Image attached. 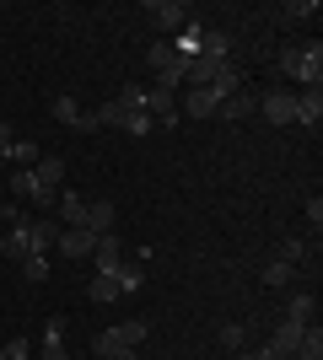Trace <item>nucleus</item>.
<instances>
[{
	"instance_id": "nucleus-6",
	"label": "nucleus",
	"mask_w": 323,
	"mask_h": 360,
	"mask_svg": "<svg viewBox=\"0 0 323 360\" xmlns=\"http://www.w3.org/2000/svg\"><path fill=\"white\" fill-rule=\"evenodd\" d=\"M32 183H38V194H60L65 162H60V156H38V162H32Z\"/></svg>"
},
{
	"instance_id": "nucleus-12",
	"label": "nucleus",
	"mask_w": 323,
	"mask_h": 360,
	"mask_svg": "<svg viewBox=\"0 0 323 360\" xmlns=\"http://www.w3.org/2000/svg\"><path fill=\"white\" fill-rule=\"evenodd\" d=\"M178 60H184V54L172 49V38H156V44L146 49V70H151V75H162L167 65H178Z\"/></svg>"
},
{
	"instance_id": "nucleus-2",
	"label": "nucleus",
	"mask_w": 323,
	"mask_h": 360,
	"mask_svg": "<svg viewBox=\"0 0 323 360\" xmlns=\"http://www.w3.org/2000/svg\"><path fill=\"white\" fill-rule=\"evenodd\" d=\"M146 22H151L156 32H184L189 22H194V11H189L184 0H151V6H146Z\"/></svg>"
},
{
	"instance_id": "nucleus-27",
	"label": "nucleus",
	"mask_w": 323,
	"mask_h": 360,
	"mask_svg": "<svg viewBox=\"0 0 323 360\" xmlns=\"http://www.w3.org/2000/svg\"><path fill=\"white\" fill-rule=\"evenodd\" d=\"M280 258H286V264H302V258H312V242L286 237V242H280Z\"/></svg>"
},
{
	"instance_id": "nucleus-17",
	"label": "nucleus",
	"mask_w": 323,
	"mask_h": 360,
	"mask_svg": "<svg viewBox=\"0 0 323 360\" xmlns=\"http://www.w3.org/2000/svg\"><path fill=\"white\" fill-rule=\"evenodd\" d=\"M92 355H97V360H140L135 349H124L113 333H97V339H92Z\"/></svg>"
},
{
	"instance_id": "nucleus-4",
	"label": "nucleus",
	"mask_w": 323,
	"mask_h": 360,
	"mask_svg": "<svg viewBox=\"0 0 323 360\" xmlns=\"http://www.w3.org/2000/svg\"><path fill=\"white\" fill-rule=\"evenodd\" d=\"M259 113L270 124H296V97H291V91H264V97H259Z\"/></svg>"
},
{
	"instance_id": "nucleus-15",
	"label": "nucleus",
	"mask_w": 323,
	"mask_h": 360,
	"mask_svg": "<svg viewBox=\"0 0 323 360\" xmlns=\"http://www.w3.org/2000/svg\"><path fill=\"white\" fill-rule=\"evenodd\" d=\"M140 264H146V258H124L119 269H113V280H119V290H124V296H135V290L146 285V274H140Z\"/></svg>"
},
{
	"instance_id": "nucleus-34",
	"label": "nucleus",
	"mask_w": 323,
	"mask_h": 360,
	"mask_svg": "<svg viewBox=\"0 0 323 360\" xmlns=\"http://www.w3.org/2000/svg\"><path fill=\"white\" fill-rule=\"evenodd\" d=\"M6 146H11V124L0 119V150H6Z\"/></svg>"
},
{
	"instance_id": "nucleus-18",
	"label": "nucleus",
	"mask_w": 323,
	"mask_h": 360,
	"mask_svg": "<svg viewBox=\"0 0 323 360\" xmlns=\"http://www.w3.org/2000/svg\"><path fill=\"white\" fill-rule=\"evenodd\" d=\"M215 113H227V119H248V113H259V97H248V91H232V97L215 108Z\"/></svg>"
},
{
	"instance_id": "nucleus-26",
	"label": "nucleus",
	"mask_w": 323,
	"mask_h": 360,
	"mask_svg": "<svg viewBox=\"0 0 323 360\" xmlns=\"http://www.w3.org/2000/svg\"><path fill=\"white\" fill-rule=\"evenodd\" d=\"M38 183H32V167H11V199H32Z\"/></svg>"
},
{
	"instance_id": "nucleus-14",
	"label": "nucleus",
	"mask_w": 323,
	"mask_h": 360,
	"mask_svg": "<svg viewBox=\"0 0 323 360\" xmlns=\"http://www.w3.org/2000/svg\"><path fill=\"white\" fill-rule=\"evenodd\" d=\"M44 360H70V355H65V317H49V328H44Z\"/></svg>"
},
{
	"instance_id": "nucleus-11",
	"label": "nucleus",
	"mask_w": 323,
	"mask_h": 360,
	"mask_svg": "<svg viewBox=\"0 0 323 360\" xmlns=\"http://www.w3.org/2000/svg\"><path fill=\"white\" fill-rule=\"evenodd\" d=\"M215 108H221V103H215L210 86H184V113H189V119H210Z\"/></svg>"
},
{
	"instance_id": "nucleus-25",
	"label": "nucleus",
	"mask_w": 323,
	"mask_h": 360,
	"mask_svg": "<svg viewBox=\"0 0 323 360\" xmlns=\"http://www.w3.org/2000/svg\"><path fill=\"white\" fill-rule=\"evenodd\" d=\"M92 119H97V129H124V119H129V113H124L119 103H97Z\"/></svg>"
},
{
	"instance_id": "nucleus-33",
	"label": "nucleus",
	"mask_w": 323,
	"mask_h": 360,
	"mask_svg": "<svg viewBox=\"0 0 323 360\" xmlns=\"http://www.w3.org/2000/svg\"><path fill=\"white\" fill-rule=\"evenodd\" d=\"M0 221H11V226H16V221H27V215L16 210V205H0Z\"/></svg>"
},
{
	"instance_id": "nucleus-3",
	"label": "nucleus",
	"mask_w": 323,
	"mask_h": 360,
	"mask_svg": "<svg viewBox=\"0 0 323 360\" xmlns=\"http://www.w3.org/2000/svg\"><path fill=\"white\" fill-rule=\"evenodd\" d=\"M54 248H60L65 258H92V248H97V231H87V226H65Z\"/></svg>"
},
{
	"instance_id": "nucleus-1",
	"label": "nucleus",
	"mask_w": 323,
	"mask_h": 360,
	"mask_svg": "<svg viewBox=\"0 0 323 360\" xmlns=\"http://www.w3.org/2000/svg\"><path fill=\"white\" fill-rule=\"evenodd\" d=\"M280 70L296 75L302 86H318V81H323V49L318 44H312V49H286V54H280Z\"/></svg>"
},
{
	"instance_id": "nucleus-32",
	"label": "nucleus",
	"mask_w": 323,
	"mask_h": 360,
	"mask_svg": "<svg viewBox=\"0 0 323 360\" xmlns=\"http://www.w3.org/2000/svg\"><path fill=\"white\" fill-rule=\"evenodd\" d=\"M308 221H312V226H323V199H318V194L308 199Z\"/></svg>"
},
{
	"instance_id": "nucleus-37",
	"label": "nucleus",
	"mask_w": 323,
	"mask_h": 360,
	"mask_svg": "<svg viewBox=\"0 0 323 360\" xmlns=\"http://www.w3.org/2000/svg\"><path fill=\"white\" fill-rule=\"evenodd\" d=\"M0 167H6V156H0Z\"/></svg>"
},
{
	"instance_id": "nucleus-29",
	"label": "nucleus",
	"mask_w": 323,
	"mask_h": 360,
	"mask_svg": "<svg viewBox=\"0 0 323 360\" xmlns=\"http://www.w3.org/2000/svg\"><path fill=\"white\" fill-rule=\"evenodd\" d=\"M151 129H156V124H151V113H129V119H124V135H135V140H146Z\"/></svg>"
},
{
	"instance_id": "nucleus-30",
	"label": "nucleus",
	"mask_w": 323,
	"mask_h": 360,
	"mask_svg": "<svg viewBox=\"0 0 323 360\" xmlns=\"http://www.w3.org/2000/svg\"><path fill=\"white\" fill-rule=\"evenodd\" d=\"M308 16H318V0H291L286 6V22H308Z\"/></svg>"
},
{
	"instance_id": "nucleus-31",
	"label": "nucleus",
	"mask_w": 323,
	"mask_h": 360,
	"mask_svg": "<svg viewBox=\"0 0 323 360\" xmlns=\"http://www.w3.org/2000/svg\"><path fill=\"white\" fill-rule=\"evenodd\" d=\"M243 339H248V333H243V323H227V328H221V345H227L232 355L243 349Z\"/></svg>"
},
{
	"instance_id": "nucleus-19",
	"label": "nucleus",
	"mask_w": 323,
	"mask_h": 360,
	"mask_svg": "<svg viewBox=\"0 0 323 360\" xmlns=\"http://www.w3.org/2000/svg\"><path fill=\"white\" fill-rule=\"evenodd\" d=\"M291 360H323V333H318V323H308V328H302V345H296Z\"/></svg>"
},
{
	"instance_id": "nucleus-9",
	"label": "nucleus",
	"mask_w": 323,
	"mask_h": 360,
	"mask_svg": "<svg viewBox=\"0 0 323 360\" xmlns=\"http://www.w3.org/2000/svg\"><path fill=\"white\" fill-rule=\"evenodd\" d=\"M54 119L70 124V129H81V135H92V129H97V119H92V113H81L76 97H54Z\"/></svg>"
},
{
	"instance_id": "nucleus-28",
	"label": "nucleus",
	"mask_w": 323,
	"mask_h": 360,
	"mask_svg": "<svg viewBox=\"0 0 323 360\" xmlns=\"http://www.w3.org/2000/svg\"><path fill=\"white\" fill-rule=\"evenodd\" d=\"M22 274H27L32 285H44V280H49V253H32V258H22Z\"/></svg>"
},
{
	"instance_id": "nucleus-10",
	"label": "nucleus",
	"mask_w": 323,
	"mask_h": 360,
	"mask_svg": "<svg viewBox=\"0 0 323 360\" xmlns=\"http://www.w3.org/2000/svg\"><path fill=\"white\" fill-rule=\"evenodd\" d=\"M113 221H119V210H113V199H87V231H97V237H103V231H113Z\"/></svg>"
},
{
	"instance_id": "nucleus-36",
	"label": "nucleus",
	"mask_w": 323,
	"mask_h": 360,
	"mask_svg": "<svg viewBox=\"0 0 323 360\" xmlns=\"http://www.w3.org/2000/svg\"><path fill=\"white\" fill-rule=\"evenodd\" d=\"M259 360H280V355H275V349H270V345H264V349H259Z\"/></svg>"
},
{
	"instance_id": "nucleus-16",
	"label": "nucleus",
	"mask_w": 323,
	"mask_h": 360,
	"mask_svg": "<svg viewBox=\"0 0 323 360\" xmlns=\"http://www.w3.org/2000/svg\"><path fill=\"white\" fill-rule=\"evenodd\" d=\"M0 156H6L11 167H32L38 156H44V146H38V140H11V146L0 150Z\"/></svg>"
},
{
	"instance_id": "nucleus-13",
	"label": "nucleus",
	"mask_w": 323,
	"mask_h": 360,
	"mask_svg": "<svg viewBox=\"0 0 323 360\" xmlns=\"http://www.w3.org/2000/svg\"><path fill=\"white\" fill-rule=\"evenodd\" d=\"M318 119H323V91H318V86H308L302 97H296V124L318 129Z\"/></svg>"
},
{
	"instance_id": "nucleus-35",
	"label": "nucleus",
	"mask_w": 323,
	"mask_h": 360,
	"mask_svg": "<svg viewBox=\"0 0 323 360\" xmlns=\"http://www.w3.org/2000/svg\"><path fill=\"white\" fill-rule=\"evenodd\" d=\"M237 360H259V349H237Z\"/></svg>"
},
{
	"instance_id": "nucleus-20",
	"label": "nucleus",
	"mask_w": 323,
	"mask_h": 360,
	"mask_svg": "<svg viewBox=\"0 0 323 360\" xmlns=\"http://www.w3.org/2000/svg\"><path fill=\"white\" fill-rule=\"evenodd\" d=\"M312 312H318V301H312V290H296V296L286 301V317H291V323H312Z\"/></svg>"
},
{
	"instance_id": "nucleus-5",
	"label": "nucleus",
	"mask_w": 323,
	"mask_h": 360,
	"mask_svg": "<svg viewBox=\"0 0 323 360\" xmlns=\"http://www.w3.org/2000/svg\"><path fill=\"white\" fill-rule=\"evenodd\" d=\"M0 253L11 258V264H22V258H32V221H16L6 237H0Z\"/></svg>"
},
{
	"instance_id": "nucleus-8",
	"label": "nucleus",
	"mask_w": 323,
	"mask_h": 360,
	"mask_svg": "<svg viewBox=\"0 0 323 360\" xmlns=\"http://www.w3.org/2000/svg\"><path fill=\"white\" fill-rule=\"evenodd\" d=\"M92 258H97V274H113L124 264V242H119V231H103L97 237V248H92Z\"/></svg>"
},
{
	"instance_id": "nucleus-24",
	"label": "nucleus",
	"mask_w": 323,
	"mask_h": 360,
	"mask_svg": "<svg viewBox=\"0 0 323 360\" xmlns=\"http://www.w3.org/2000/svg\"><path fill=\"white\" fill-rule=\"evenodd\" d=\"M113 103H119L124 113H146V86H140V81H129V86H124Z\"/></svg>"
},
{
	"instance_id": "nucleus-23",
	"label": "nucleus",
	"mask_w": 323,
	"mask_h": 360,
	"mask_svg": "<svg viewBox=\"0 0 323 360\" xmlns=\"http://www.w3.org/2000/svg\"><path fill=\"white\" fill-rule=\"evenodd\" d=\"M291 274H296V264H286V258H275V264L264 269V285H270V290H286V285H291Z\"/></svg>"
},
{
	"instance_id": "nucleus-21",
	"label": "nucleus",
	"mask_w": 323,
	"mask_h": 360,
	"mask_svg": "<svg viewBox=\"0 0 323 360\" xmlns=\"http://www.w3.org/2000/svg\"><path fill=\"white\" fill-rule=\"evenodd\" d=\"M87 296H92V301H124V290H119V280H113V274H92Z\"/></svg>"
},
{
	"instance_id": "nucleus-22",
	"label": "nucleus",
	"mask_w": 323,
	"mask_h": 360,
	"mask_svg": "<svg viewBox=\"0 0 323 360\" xmlns=\"http://www.w3.org/2000/svg\"><path fill=\"white\" fill-rule=\"evenodd\" d=\"M87 221V199L81 194H60V226H81Z\"/></svg>"
},
{
	"instance_id": "nucleus-7",
	"label": "nucleus",
	"mask_w": 323,
	"mask_h": 360,
	"mask_svg": "<svg viewBox=\"0 0 323 360\" xmlns=\"http://www.w3.org/2000/svg\"><path fill=\"white\" fill-rule=\"evenodd\" d=\"M302 328H308V323H291V317H280L275 333H270V349H275L280 360H291V355H296V345H302Z\"/></svg>"
}]
</instances>
